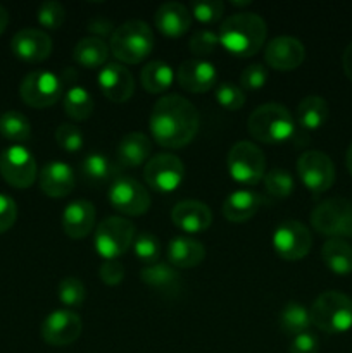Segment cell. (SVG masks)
Masks as SVG:
<instances>
[{"label": "cell", "instance_id": "cell-7", "mask_svg": "<svg viewBox=\"0 0 352 353\" xmlns=\"http://www.w3.org/2000/svg\"><path fill=\"white\" fill-rule=\"evenodd\" d=\"M226 165L231 178L242 185H257L264 179L266 157L252 141H237L228 152Z\"/></svg>", "mask_w": 352, "mask_h": 353}, {"label": "cell", "instance_id": "cell-44", "mask_svg": "<svg viewBox=\"0 0 352 353\" xmlns=\"http://www.w3.org/2000/svg\"><path fill=\"white\" fill-rule=\"evenodd\" d=\"M268 69L262 64H251L242 71L240 83L245 90H259L268 81Z\"/></svg>", "mask_w": 352, "mask_h": 353}, {"label": "cell", "instance_id": "cell-33", "mask_svg": "<svg viewBox=\"0 0 352 353\" xmlns=\"http://www.w3.org/2000/svg\"><path fill=\"white\" fill-rule=\"evenodd\" d=\"M311 314L302 303L289 302L283 307L280 314V327L289 336H297V334L307 333L311 327Z\"/></svg>", "mask_w": 352, "mask_h": 353}, {"label": "cell", "instance_id": "cell-9", "mask_svg": "<svg viewBox=\"0 0 352 353\" xmlns=\"http://www.w3.org/2000/svg\"><path fill=\"white\" fill-rule=\"evenodd\" d=\"M19 95L26 105L35 109H47L64 95V81L52 71L37 69L28 72L19 86Z\"/></svg>", "mask_w": 352, "mask_h": 353}, {"label": "cell", "instance_id": "cell-10", "mask_svg": "<svg viewBox=\"0 0 352 353\" xmlns=\"http://www.w3.org/2000/svg\"><path fill=\"white\" fill-rule=\"evenodd\" d=\"M145 183L157 193H171L185 178V165L175 154H155L145 162Z\"/></svg>", "mask_w": 352, "mask_h": 353}, {"label": "cell", "instance_id": "cell-29", "mask_svg": "<svg viewBox=\"0 0 352 353\" xmlns=\"http://www.w3.org/2000/svg\"><path fill=\"white\" fill-rule=\"evenodd\" d=\"M321 257L324 265L338 276H347L352 272V245L342 238H330L321 248Z\"/></svg>", "mask_w": 352, "mask_h": 353}, {"label": "cell", "instance_id": "cell-24", "mask_svg": "<svg viewBox=\"0 0 352 353\" xmlns=\"http://www.w3.org/2000/svg\"><path fill=\"white\" fill-rule=\"evenodd\" d=\"M152 152V141L141 131H131L124 134L119 140L116 148L117 162L123 168L131 169L145 164L148 161V155Z\"/></svg>", "mask_w": 352, "mask_h": 353}, {"label": "cell", "instance_id": "cell-42", "mask_svg": "<svg viewBox=\"0 0 352 353\" xmlns=\"http://www.w3.org/2000/svg\"><path fill=\"white\" fill-rule=\"evenodd\" d=\"M190 12L200 23L213 24L223 17L224 3L221 0H195L190 3Z\"/></svg>", "mask_w": 352, "mask_h": 353}, {"label": "cell", "instance_id": "cell-3", "mask_svg": "<svg viewBox=\"0 0 352 353\" xmlns=\"http://www.w3.org/2000/svg\"><path fill=\"white\" fill-rule=\"evenodd\" d=\"M248 133L262 143H282L295 133V121L285 105L276 102L255 107L247 121Z\"/></svg>", "mask_w": 352, "mask_h": 353}, {"label": "cell", "instance_id": "cell-25", "mask_svg": "<svg viewBox=\"0 0 352 353\" xmlns=\"http://www.w3.org/2000/svg\"><path fill=\"white\" fill-rule=\"evenodd\" d=\"M168 259L173 268L190 269L199 265L206 259V247L202 241L186 234L171 238L168 245Z\"/></svg>", "mask_w": 352, "mask_h": 353}, {"label": "cell", "instance_id": "cell-13", "mask_svg": "<svg viewBox=\"0 0 352 353\" xmlns=\"http://www.w3.org/2000/svg\"><path fill=\"white\" fill-rule=\"evenodd\" d=\"M271 243L276 254L282 259L299 261L309 254L311 247H313V234L307 230V226H304L299 221L286 219L275 228Z\"/></svg>", "mask_w": 352, "mask_h": 353}, {"label": "cell", "instance_id": "cell-27", "mask_svg": "<svg viewBox=\"0 0 352 353\" xmlns=\"http://www.w3.org/2000/svg\"><path fill=\"white\" fill-rule=\"evenodd\" d=\"M140 278L145 285L164 293V295H175L182 288L179 272L173 265L166 264V262H155V264L145 265L140 271Z\"/></svg>", "mask_w": 352, "mask_h": 353}, {"label": "cell", "instance_id": "cell-34", "mask_svg": "<svg viewBox=\"0 0 352 353\" xmlns=\"http://www.w3.org/2000/svg\"><path fill=\"white\" fill-rule=\"evenodd\" d=\"M0 134L6 140L14 141V145H21L31 137L30 119L23 112L7 110L0 116Z\"/></svg>", "mask_w": 352, "mask_h": 353}, {"label": "cell", "instance_id": "cell-18", "mask_svg": "<svg viewBox=\"0 0 352 353\" xmlns=\"http://www.w3.org/2000/svg\"><path fill=\"white\" fill-rule=\"evenodd\" d=\"M176 79L182 88L192 93L209 92L217 81L216 65L206 59H186L176 71Z\"/></svg>", "mask_w": 352, "mask_h": 353}, {"label": "cell", "instance_id": "cell-14", "mask_svg": "<svg viewBox=\"0 0 352 353\" xmlns=\"http://www.w3.org/2000/svg\"><path fill=\"white\" fill-rule=\"evenodd\" d=\"M297 172L304 186L313 193H323L335 183V165L321 150H307L297 159Z\"/></svg>", "mask_w": 352, "mask_h": 353}, {"label": "cell", "instance_id": "cell-37", "mask_svg": "<svg viewBox=\"0 0 352 353\" xmlns=\"http://www.w3.org/2000/svg\"><path fill=\"white\" fill-rule=\"evenodd\" d=\"M133 252L138 261L144 262L145 265L155 264V262H159V257H161V241H159V238L154 233L144 231V233L135 236Z\"/></svg>", "mask_w": 352, "mask_h": 353}, {"label": "cell", "instance_id": "cell-50", "mask_svg": "<svg viewBox=\"0 0 352 353\" xmlns=\"http://www.w3.org/2000/svg\"><path fill=\"white\" fill-rule=\"evenodd\" d=\"M7 24H9V12H7L6 7H3L2 3H0V34H2L3 31H6Z\"/></svg>", "mask_w": 352, "mask_h": 353}, {"label": "cell", "instance_id": "cell-49", "mask_svg": "<svg viewBox=\"0 0 352 353\" xmlns=\"http://www.w3.org/2000/svg\"><path fill=\"white\" fill-rule=\"evenodd\" d=\"M342 65H344V71L347 74V78L352 81V41L345 47L344 55H342Z\"/></svg>", "mask_w": 352, "mask_h": 353}, {"label": "cell", "instance_id": "cell-47", "mask_svg": "<svg viewBox=\"0 0 352 353\" xmlns=\"http://www.w3.org/2000/svg\"><path fill=\"white\" fill-rule=\"evenodd\" d=\"M317 350H320V341H317L316 334L309 333V331L293 336L289 347L290 353H317Z\"/></svg>", "mask_w": 352, "mask_h": 353}, {"label": "cell", "instance_id": "cell-38", "mask_svg": "<svg viewBox=\"0 0 352 353\" xmlns=\"http://www.w3.org/2000/svg\"><path fill=\"white\" fill-rule=\"evenodd\" d=\"M86 299V290L81 279L75 276H68L59 283V300L66 307L71 309H79Z\"/></svg>", "mask_w": 352, "mask_h": 353}, {"label": "cell", "instance_id": "cell-6", "mask_svg": "<svg viewBox=\"0 0 352 353\" xmlns=\"http://www.w3.org/2000/svg\"><path fill=\"white\" fill-rule=\"evenodd\" d=\"M135 226L131 221L121 216H110L100 221L93 234V245L100 257L106 261H116L119 255L126 254L133 245Z\"/></svg>", "mask_w": 352, "mask_h": 353}, {"label": "cell", "instance_id": "cell-15", "mask_svg": "<svg viewBox=\"0 0 352 353\" xmlns=\"http://www.w3.org/2000/svg\"><path fill=\"white\" fill-rule=\"evenodd\" d=\"M81 317L69 309H59L48 314L40 327L43 341L52 347H68L81 336Z\"/></svg>", "mask_w": 352, "mask_h": 353}, {"label": "cell", "instance_id": "cell-40", "mask_svg": "<svg viewBox=\"0 0 352 353\" xmlns=\"http://www.w3.org/2000/svg\"><path fill=\"white\" fill-rule=\"evenodd\" d=\"M214 97H216V102L219 103L223 109L231 110H240L242 107L245 105V93L242 92L240 86H237L235 83L223 81L216 86V92H214Z\"/></svg>", "mask_w": 352, "mask_h": 353}, {"label": "cell", "instance_id": "cell-51", "mask_svg": "<svg viewBox=\"0 0 352 353\" xmlns=\"http://www.w3.org/2000/svg\"><path fill=\"white\" fill-rule=\"evenodd\" d=\"M345 162H347L349 172H351V174H352V143L349 145V148H347V155H345Z\"/></svg>", "mask_w": 352, "mask_h": 353}, {"label": "cell", "instance_id": "cell-4", "mask_svg": "<svg viewBox=\"0 0 352 353\" xmlns=\"http://www.w3.org/2000/svg\"><path fill=\"white\" fill-rule=\"evenodd\" d=\"M109 48L110 54L124 64H138L154 48V33L145 21L130 19L114 30Z\"/></svg>", "mask_w": 352, "mask_h": 353}, {"label": "cell", "instance_id": "cell-19", "mask_svg": "<svg viewBox=\"0 0 352 353\" xmlns=\"http://www.w3.org/2000/svg\"><path fill=\"white\" fill-rule=\"evenodd\" d=\"M99 86L104 95L113 102H126L135 92L133 74L119 62H107L99 71Z\"/></svg>", "mask_w": 352, "mask_h": 353}, {"label": "cell", "instance_id": "cell-45", "mask_svg": "<svg viewBox=\"0 0 352 353\" xmlns=\"http://www.w3.org/2000/svg\"><path fill=\"white\" fill-rule=\"evenodd\" d=\"M17 219V205L14 199L0 193V234L14 226Z\"/></svg>", "mask_w": 352, "mask_h": 353}, {"label": "cell", "instance_id": "cell-20", "mask_svg": "<svg viewBox=\"0 0 352 353\" xmlns=\"http://www.w3.org/2000/svg\"><path fill=\"white\" fill-rule=\"evenodd\" d=\"M38 185L47 196L62 199L69 195L76 185V174L69 164L62 161H50L41 165L38 172Z\"/></svg>", "mask_w": 352, "mask_h": 353}, {"label": "cell", "instance_id": "cell-52", "mask_svg": "<svg viewBox=\"0 0 352 353\" xmlns=\"http://www.w3.org/2000/svg\"><path fill=\"white\" fill-rule=\"evenodd\" d=\"M231 3H233V6L240 7V6H248V3H251V2H248V0H245V2H231Z\"/></svg>", "mask_w": 352, "mask_h": 353}, {"label": "cell", "instance_id": "cell-26", "mask_svg": "<svg viewBox=\"0 0 352 353\" xmlns=\"http://www.w3.org/2000/svg\"><path fill=\"white\" fill-rule=\"evenodd\" d=\"M261 196L251 190H237L223 202V216L231 223H245L261 207Z\"/></svg>", "mask_w": 352, "mask_h": 353}, {"label": "cell", "instance_id": "cell-36", "mask_svg": "<svg viewBox=\"0 0 352 353\" xmlns=\"http://www.w3.org/2000/svg\"><path fill=\"white\" fill-rule=\"evenodd\" d=\"M264 186L269 195L276 199H286L295 190V181L289 171L275 168L264 174Z\"/></svg>", "mask_w": 352, "mask_h": 353}, {"label": "cell", "instance_id": "cell-17", "mask_svg": "<svg viewBox=\"0 0 352 353\" xmlns=\"http://www.w3.org/2000/svg\"><path fill=\"white\" fill-rule=\"evenodd\" d=\"M52 38L38 28H23L10 41V50L24 62H41L52 54Z\"/></svg>", "mask_w": 352, "mask_h": 353}, {"label": "cell", "instance_id": "cell-11", "mask_svg": "<svg viewBox=\"0 0 352 353\" xmlns=\"http://www.w3.org/2000/svg\"><path fill=\"white\" fill-rule=\"evenodd\" d=\"M109 203L126 216H141L150 207V195L141 183L131 176H117L109 185Z\"/></svg>", "mask_w": 352, "mask_h": 353}, {"label": "cell", "instance_id": "cell-16", "mask_svg": "<svg viewBox=\"0 0 352 353\" xmlns=\"http://www.w3.org/2000/svg\"><path fill=\"white\" fill-rule=\"evenodd\" d=\"M264 59L276 71H292L299 68L306 59V47L302 41L290 34H280L268 41Z\"/></svg>", "mask_w": 352, "mask_h": 353}, {"label": "cell", "instance_id": "cell-21", "mask_svg": "<svg viewBox=\"0 0 352 353\" xmlns=\"http://www.w3.org/2000/svg\"><path fill=\"white\" fill-rule=\"evenodd\" d=\"M171 221L176 228L188 234L202 233L213 223V212L207 203L199 200H182L171 210Z\"/></svg>", "mask_w": 352, "mask_h": 353}, {"label": "cell", "instance_id": "cell-1", "mask_svg": "<svg viewBox=\"0 0 352 353\" xmlns=\"http://www.w3.org/2000/svg\"><path fill=\"white\" fill-rule=\"evenodd\" d=\"M200 126L197 107L178 93L161 97L148 117L152 138L166 148H182L195 138Z\"/></svg>", "mask_w": 352, "mask_h": 353}, {"label": "cell", "instance_id": "cell-8", "mask_svg": "<svg viewBox=\"0 0 352 353\" xmlns=\"http://www.w3.org/2000/svg\"><path fill=\"white\" fill-rule=\"evenodd\" d=\"M311 224L324 236H352V203L338 196L324 200L311 212Z\"/></svg>", "mask_w": 352, "mask_h": 353}, {"label": "cell", "instance_id": "cell-30", "mask_svg": "<svg viewBox=\"0 0 352 353\" xmlns=\"http://www.w3.org/2000/svg\"><path fill=\"white\" fill-rule=\"evenodd\" d=\"M330 116L328 102L320 95H307L297 105V123L302 130H317Z\"/></svg>", "mask_w": 352, "mask_h": 353}, {"label": "cell", "instance_id": "cell-31", "mask_svg": "<svg viewBox=\"0 0 352 353\" xmlns=\"http://www.w3.org/2000/svg\"><path fill=\"white\" fill-rule=\"evenodd\" d=\"M175 71L164 61H150L144 65L140 72L141 86L148 93H162L173 85Z\"/></svg>", "mask_w": 352, "mask_h": 353}, {"label": "cell", "instance_id": "cell-5", "mask_svg": "<svg viewBox=\"0 0 352 353\" xmlns=\"http://www.w3.org/2000/svg\"><path fill=\"white\" fill-rule=\"evenodd\" d=\"M311 323L330 334L347 333L352 327V299L340 292H323L311 305Z\"/></svg>", "mask_w": 352, "mask_h": 353}, {"label": "cell", "instance_id": "cell-22", "mask_svg": "<svg viewBox=\"0 0 352 353\" xmlns=\"http://www.w3.org/2000/svg\"><path fill=\"white\" fill-rule=\"evenodd\" d=\"M95 226V205L88 200H75L62 210V230L69 238H85Z\"/></svg>", "mask_w": 352, "mask_h": 353}, {"label": "cell", "instance_id": "cell-46", "mask_svg": "<svg viewBox=\"0 0 352 353\" xmlns=\"http://www.w3.org/2000/svg\"><path fill=\"white\" fill-rule=\"evenodd\" d=\"M99 276L106 285L116 286L123 281L124 278V268L119 261H106L102 262L99 269Z\"/></svg>", "mask_w": 352, "mask_h": 353}, {"label": "cell", "instance_id": "cell-23", "mask_svg": "<svg viewBox=\"0 0 352 353\" xmlns=\"http://www.w3.org/2000/svg\"><path fill=\"white\" fill-rule=\"evenodd\" d=\"M155 26L166 37H182L192 26V14L183 3L164 2L155 10Z\"/></svg>", "mask_w": 352, "mask_h": 353}, {"label": "cell", "instance_id": "cell-48", "mask_svg": "<svg viewBox=\"0 0 352 353\" xmlns=\"http://www.w3.org/2000/svg\"><path fill=\"white\" fill-rule=\"evenodd\" d=\"M114 30H116V26L107 17L95 16L88 21V31L92 33V37L102 38L104 40V37H113Z\"/></svg>", "mask_w": 352, "mask_h": 353}, {"label": "cell", "instance_id": "cell-28", "mask_svg": "<svg viewBox=\"0 0 352 353\" xmlns=\"http://www.w3.org/2000/svg\"><path fill=\"white\" fill-rule=\"evenodd\" d=\"M109 45L106 40L97 37H85L75 45L72 50V57L78 62L81 68L85 69H97L107 64V57H109Z\"/></svg>", "mask_w": 352, "mask_h": 353}, {"label": "cell", "instance_id": "cell-2", "mask_svg": "<svg viewBox=\"0 0 352 353\" xmlns=\"http://www.w3.org/2000/svg\"><path fill=\"white\" fill-rule=\"evenodd\" d=\"M268 26L255 12H237L228 16L217 30L219 45L237 57L257 54L266 41Z\"/></svg>", "mask_w": 352, "mask_h": 353}, {"label": "cell", "instance_id": "cell-43", "mask_svg": "<svg viewBox=\"0 0 352 353\" xmlns=\"http://www.w3.org/2000/svg\"><path fill=\"white\" fill-rule=\"evenodd\" d=\"M55 141H57L59 147L64 148L66 152L75 154V152L83 148V131L79 130V126H76V124L62 123L59 124L57 130H55Z\"/></svg>", "mask_w": 352, "mask_h": 353}, {"label": "cell", "instance_id": "cell-41", "mask_svg": "<svg viewBox=\"0 0 352 353\" xmlns=\"http://www.w3.org/2000/svg\"><path fill=\"white\" fill-rule=\"evenodd\" d=\"M219 45V37H217V31L213 30H197L193 31L192 37H190L188 48L192 50L193 55H197V59H204L206 55H211Z\"/></svg>", "mask_w": 352, "mask_h": 353}, {"label": "cell", "instance_id": "cell-32", "mask_svg": "<svg viewBox=\"0 0 352 353\" xmlns=\"http://www.w3.org/2000/svg\"><path fill=\"white\" fill-rule=\"evenodd\" d=\"M62 102H64V112L75 121L88 119L95 107L93 97L90 95L88 90L79 85L69 86L62 95Z\"/></svg>", "mask_w": 352, "mask_h": 353}, {"label": "cell", "instance_id": "cell-35", "mask_svg": "<svg viewBox=\"0 0 352 353\" xmlns=\"http://www.w3.org/2000/svg\"><path fill=\"white\" fill-rule=\"evenodd\" d=\"M113 164L102 152H90L81 161V174L92 185H102L113 176Z\"/></svg>", "mask_w": 352, "mask_h": 353}, {"label": "cell", "instance_id": "cell-12", "mask_svg": "<svg viewBox=\"0 0 352 353\" xmlns=\"http://www.w3.org/2000/svg\"><path fill=\"white\" fill-rule=\"evenodd\" d=\"M0 174L14 188H30L37 181V161L24 145H10L0 154Z\"/></svg>", "mask_w": 352, "mask_h": 353}, {"label": "cell", "instance_id": "cell-39", "mask_svg": "<svg viewBox=\"0 0 352 353\" xmlns=\"http://www.w3.org/2000/svg\"><path fill=\"white\" fill-rule=\"evenodd\" d=\"M37 19L47 30H59L66 21V7L57 0H45L38 6Z\"/></svg>", "mask_w": 352, "mask_h": 353}]
</instances>
